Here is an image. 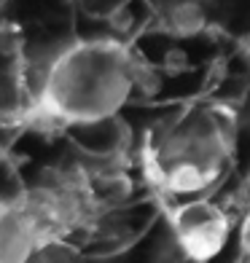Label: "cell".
Wrapping results in <instances>:
<instances>
[{
  "label": "cell",
  "instance_id": "6da1fadb",
  "mask_svg": "<svg viewBox=\"0 0 250 263\" xmlns=\"http://www.w3.org/2000/svg\"><path fill=\"white\" fill-rule=\"evenodd\" d=\"M240 118L226 102H194L153 124L140 145L148 183L170 196L205 194L226 175Z\"/></svg>",
  "mask_w": 250,
  "mask_h": 263
},
{
  "label": "cell",
  "instance_id": "7a4b0ae2",
  "mask_svg": "<svg viewBox=\"0 0 250 263\" xmlns=\"http://www.w3.org/2000/svg\"><path fill=\"white\" fill-rule=\"evenodd\" d=\"M137 86V65L121 43L86 41L67 49L46 76L41 113L65 124H100Z\"/></svg>",
  "mask_w": 250,
  "mask_h": 263
},
{
  "label": "cell",
  "instance_id": "3957f363",
  "mask_svg": "<svg viewBox=\"0 0 250 263\" xmlns=\"http://www.w3.org/2000/svg\"><path fill=\"white\" fill-rule=\"evenodd\" d=\"M231 226V215L210 199H188L170 212L175 245L194 263H207L216 258L229 242Z\"/></svg>",
  "mask_w": 250,
  "mask_h": 263
},
{
  "label": "cell",
  "instance_id": "277c9868",
  "mask_svg": "<svg viewBox=\"0 0 250 263\" xmlns=\"http://www.w3.org/2000/svg\"><path fill=\"white\" fill-rule=\"evenodd\" d=\"M27 263H83L76 247H70L67 242H51L43 250H38Z\"/></svg>",
  "mask_w": 250,
  "mask_h": 263
},
{
  "label": "cell",
  "instance_id": "5b68a950",
  "mask_svg": "<svg viewBox=\"0 0 250 263\" xmlns=\"http://www.w3.org/2000/svg\"><path fill=\"white\" fill-rule=\"evenodd\" d=\"M240 250L250 258V210H247V215L240 223Z\"/></svg>",
  "mask_w": 250,
  "mask_h": 263
},
{
  "label": "cell",
  "instance_id": "8992f818",
  "mask_svg": "<svg viewBox=\"0 0 250 263\" xmlns=\"http://www.w3.org/2000/svg\"><path fill=\"white\" fill-rule=\"evenodd\" d=\"M245 54H247V62H250V38H247V51Z\"/></svg>",
  "mask_w": 250,
  "mask_h": 263
}]
</instances>
